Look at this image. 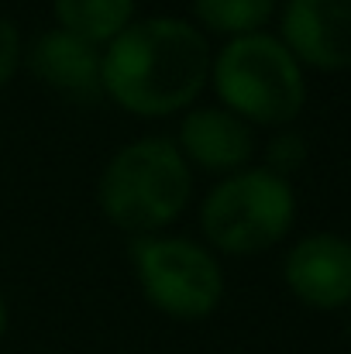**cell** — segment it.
Listing matches in <instances>:
<instances>
[{
    "label": "cell",
    "instance_id": "5",
    "mask_svg": "<svg viewBox=\"0 0 351 354\" xmlns=\"http://www.w3.org/2000/svg\"><path fill=\"white\" fill-rule=\"evenodd\" d=\"M127 261L145 303L176 324L210 320L224 303V268L204 241L183 234L131 237Z\"/></svg>",
    "mask_w": 351,
    "mask_h": 354
},
{
    "label": "cell",
    "instance_id": "3",
    "mask_svg": "<svg viewBox=\"0 0 351 354\" xmlns=\"http://www.w3.org/2000/svg\"><path fill=\"white\" fill-rule=\"evenodd\" d=\"M207 86L224 111L251 127H293L307 107V69L269 31L221 41Z\"/></svg>",
    "mask_w": 351,
    "mask_h": 354
},
{
    "label": "cell",
    "instance_id": "10",
    "mask_svg": "<svg viewBox=\"0 0 351 354\" xmlns=\"http://www.w3.org/2000/svg\"><path fill=\"white\" fill-rule=\"evenodd\" d=\"M55 28L104 48L138 17V0H52Z\"/></svg>",
    "mask_w": 351,
    "mask_h": 354
},
{
    "label": "cell",
    "instance_id": "8",
    "mask_svg": "<svg viewBox=\"0 0 351 354\" xmlns=\"http://www.w3.org/2000/svg\"><path fill=\"white\" fill-rule=\"evenodd\" d=\"M172 141L190 169H204L217 179L248 169L255 158V127L234 118L221 104L190 107L186 114H179Z\"/></svg>",
    "mask_w": 351,
    "mask_h": 354
},
{
    "label": "cell",
    "instance_id": "11",
    "mask_svg": "<svg viewBox=\"0 0 351 354\" xmlns=\"http://www.w3.org/2000/svg\"><path fill=\"white\" fill-rule=\"evenodd\" d=\"M272 17H279V0H190V21L221 41L258 35Z\"/></svg>",
    "mask_w": 351,
    "mask_h": 354
},
{
    "label": "cell",
    "instance_id": "7",
    "mask_svg": "<svg viewBox=\"0 0 351 354\" xmlns=\"http://www.w3.org/2000/svg\"><path fill=\"white\" fill-rule=\"evenodd\" d=\"M282 282L303 306L334 313L351 306V241L334 231H314L289 244Z\"/></svg>",
    "mask_w": 351,
    "mask_h": 354
},
{
    "label": "cell",
    "instance_id": "4",
    "mask_svg": "<svg viewBox=\"0 0 351 354\" xmlns=\"http://www.w3.org/2000/svg\"><path fill=\"white\" fill-rule=\"evenodd\" d=\"M204 244L214 254L255 258L276 248L296 224V189L289 179L248 165L221 176L197 210Z\"/></svg>",
    "mask_w": 351,
    "mask_h": 354
},
{
    "label": "cell",
    "instance_id": "14",
    "mask_svg": "<svg viewBox=\"0 0 351 354\" xmlns=\"http://www.w3.org/2000/svg\"><path fill=\"white\" fill-rule=\"evenodd\" d=\"M7 327H10V306H7V296H3V289H0V344H3V337H7Z\"/></svg>",
    "mask_w": 351,
    "mask_h": 354
},
{
    "label": "cell",
    "instance_id": "15",
    "mask_svg": "<svg viewBox=\"0 0 351 354\" xmlns=\"http://www.w3.org/2000/svg\"><path fill=\"white\" fill-rule=\"evenodd\" d=\"M348 344H351V306H348Z\"/></svg>",
    "mask_w": 351,
    "mask_h": 354
},
{
    "label": "cell",
    "instance_id": "13",
    "mask_svg": "<svg viewBox=\"0 0 351 354\" xmlns=\"http://www.w3.org/2000/svg\"><path fill=\"white\" fill-rule=\"evenodd\" d=\"M24 66V38L21 28L0 14V90L17 76V69Z\"/></svg>",
    "mask_w": 351,
    "mask_h": 354
},
{
    "label": "cell",
    "instance_id": "6",
    "mask_svg": "<svg viewBox=\"0 0 351 354\" xmlns=\"http://www.w3.org/2000/svg\"><path fill=\"white\" fill-rule=\"evenodd\" d=\"M279 38L303 69L351 73V0L279 3Z\"/></svg>",
    "mask_w": 351,
    "mask_h": 354
},
{
    "label": "cell",
    "instance_id": "1",
    "mask_svg": "<svg viewBox=\"0 0 351 354\" xmlns=\"http://www.w3.org/2000/svg\"><path fill=\"white\" fill-rule=\"evenodd\" d=\"M214 45L176 14L134 17L100 52V93L131 118H179L210 83Z\"/></svg>",
    "mask_w": 351,
    "mask_h": 354
},
{
    "label": "cell",
    "instance_id": "12",
    "mask_svg": "<svg viewBox=\"0 0 351 354\" xmlns=\"http://www.w3.org/2000/svg\"><path fill=\"white\" fill-rule=\"evenodd\" d=\"M262 169H269V172H276V176H282V179H289L293 183V176L307 165V158H310V145H307V138L296 131V127H276L272 131V138L265 141V151H262Z\"/></svg>",
    "mask_w": 351,
    "mask_h": 354
},
{
    "label": "cell",
    "instance_id": "9",
    "mask_svg": "<svg viewBox=\"0 0 351 354\" xmlns=\"http://www.w3.org/2000/svg\"><path fill=\"white\" fill-rule=\"evenodd\" d=\"M100 52L104 48L90 45L87 38L52 24L38 31L35 41L24 48V66L42 86L69 100H93V97H104L100 93Z\"/></svg>",
    "mask_w": 351,
    "mask_h": 354
},
{
    "label": "cell",
    "instance_id": "2",
    "mask_svg": "<svg viewBox=\"0 0 351 354\" xmlns=\"http://www.w3.org/2000/svg\"><path fill=\"white\" fill-rule=\"evenodd\" d=\"M193 200V169L169 134H145L120 145L97 179L104 221L127 237L165 234Z\"/></svg>",
    "mask_w": 351,
    "mask_h": 354
}]
</instances>
